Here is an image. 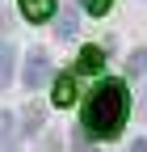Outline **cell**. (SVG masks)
Here are the masks:
<instances>
[{"label": "cell", "instance_id": "cell-1", "mask_svg": "<svg viewBox=\"0 0 147 152\" xmlns=\"http://www.w3.org/2000/svg\"><path fill=\"white\" fill-rule=\"evenodd\" d=\"M126 110H130V93H126V80H101L88 102L80 110V127L97 140H114L122 123H126Z\"/></svg>", "mask_w": 147, "mask_h": 152}, {"label": "cell", "instance_id": "cell-2", "mask_svg": "<svg viewBox=\"0 0 147 152\" xmlns=\"http://www.w3.org/2000/svg\"><path fill=\"white\" fill-rule=\"evenodd\" d=\"M46 76H50V59H46V51H30V55H25V89H42Z\"/></svg>", "mask_w": 147, "mask_h": 152}, {"label": "cell", "instance_id": "cell-3", "mask_svg": "<svg viewBox=\"0 0 147 152\" xmlns=\"http://www.w3.org/2000/svg\"><path fill=\"white\" fill-rule=\"evenodd\" d=\"M17 4H21L25 21H46V17L55 13V0H17Z\"/></svg>", "mask_w": 147, "mask_h": 152}, {"label": "cell", "instance_id": "cell-4", "mask_svg": "<svg viewBox=\"0 0 147 152\" xmlns=\"http://www.w3.org/2000/svg\"><path fill=\"white\" fill-rule=\"evenodd\" d=\"M101 68H105V51H101V47H84V51H80V72L93 76V72H101Z\"/></svg>", "mask_w": 147, "mask_h": 152}, {"label": "cell", "instance_id": "cell-5", "mask_svg": "<svg viewBox=\"0 0 147 152\" xmlns=\"http://www.w3.org/2000/svg\"><path fill=\"white\" fill-rule=\"evenodd\" d=\"M55 106H71L76 102V80H71V76H59V80H55V97H50Z\"/></svg>", "mask_w": 147, "mask_h": 152}, {"label": "cell", "instance_id": "cell-6", "mask_svg": "<svg viewBox=\"0 0 147 152\" xmlns=\"http://www.w3.org/2000/svg\"><path fill=\"white\" fill-rule=\"evenodd\" d=\"M55 34H59V38H76V9H59Z\"/></svg>", "mask_w": 147, "mask_h": 152}, {"label": "cell", "instance_id": "cell-7", "mask_svg": "<svg viewBox=\"0 0 147 152\" xmlns=\"http://www.w3.org/2000/svg\"><path fill=\"white\" fill-rule=\"evenodd\" d=\"M147 72V47L130 51V59H126V76H143Z\"/></svg>", "mask_w": 147, "mask_h": 152}, {"label": "cell", "instance_id": "cell-8", "mask_svg": "<svg viewBox=\"0 0 147 152\" xmlns=\"http://www.w3.org/2000/svg\"><path fill=\"white\" fill-rule=\"evenodd\" d=\"M9 80H13V51L0 47V89H4Z\"/></svg>", "mask_w": 147, "mask_h": 152}, {"label": "cell", "instance_id": "cell-9", "mask_svg": "<svg viewBox=\"0 0 147 152\" xmlns=\"http://www.w3.org/2000/svg\"><path fill=\"white\" fill-rule=\"evenodd\" d=\"M80 4H84V13H93V17H105L114 0H80Z\"/></svg>", "mask_w": 147, "mask_h": 152}, {"label": "cell", "instance_id": "cell-10", "mask_svg": "<svg viewBox=\"0 0 147 152\" xmlns=\"http://www.w3.org/2000/svg\"><path fill=\"white\" fill-rule=\"evenodd\" d=\"M9 127H13V118H9V114H0V140H4V144L13 140V131H9Z\"/></svg>", "mask_w": 147, "mask_h": 152}, {"label": "cell", "instance_id": "cell-11", "mask_svg": "<svg viewBox=\"0 0 147 152\" xmlns=\"http://www.w3.org/2000/svg\"><path fill=\"white\" fill-rule=\"evenodd\" d=\"M130 152H147V144H143V140H135V144H130Z\"/></svg>", "mask_w": 147, "mask_h": 152}, {"label": "cell", "instance_id": "cell-12", "mask_svg": "<svg viewBox=\"0 0 147 152\" xmlns=\"http://www.w3.org/2000/svg\"><path fill=\"white\" fill-rule=\"evenodd\" d=\"M0 34H4V17H0Z\"/></svg>", "mask_w": 147, "mask_h": 152}]
</instances>
